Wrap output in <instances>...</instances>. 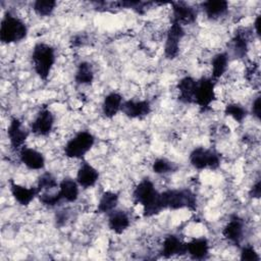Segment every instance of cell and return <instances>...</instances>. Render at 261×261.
Here are the masks:
<instances>
[{
    "instance_id": "1",
    "label": "cell",
    "mask_w": 261,
    "mask_h": 261,
    "mask_svg": "<svg viewBox=\"0 0 261 261\" xmlns=\"http://www.w3.org/2000/svg\"><path fill=\"white\" fill-rule=\"evenodd\" d=\"M133 199L136 204L143 207L145 217H152L163 210L160 202V193L157 192L152 180L149 178L142 179L134 189Z\"/></svg>"
},
{
    "instance_id": "2",
    "label": "cell",
    "mask_w": 261,
    "mask_h": 261,
    "mask_svg": "<svg viewBox=\"0 0 261 261\" xmlns=\"http://www.w3.org/2000/svg\"><path fill=\"white\" fill-rule=\"evenodd\" d=\"M32 63L37 75L46 81L56 61L55 49L47 43H37L32 51Z\"/></svg>"
},
{
    "instance_id": "3",
    "label": "cell",
    "mask_w": 261,
    "mask_h": 261,
    "mask_svg": "<svg viewBox=\"0 0 261 261\" xmlns=\"http://www.w3.org/2000/svg\"><path fill=\"white\" fill-rule=\"evenodd\" d=\"M160 202L163 210H178L182 208L196 210L197 208L196 195L188 189L166 190L160 193Z\"/></svg>"
},
{
    "instance_id": "4",
    "label": "cell",
    "mask_w": 261,
    "mask_h": 261,
    "mask_svg": "<svg viewBox=\"0 0 261 261\" xmlns=\"http://www.w3.org/2000/svg\"><path fill=\"white\" fill-rule=\"evenodd\" d=\"M28 35L27 24L22 19L7 11L0 24V40L4 44L22 41Z\"/></svg>"
},
{
    "instance_id": "5",
    "label": "cell",
    "mask_w": 261,
    "mask_h": 261,
    "mask_svg": "<svg viewBox=\"0 0 261 261\" xmlns=\"http://www.w3.org/2000/svg\"><path fill=\"white\" fill-rule=\"evenodd\" d=\"M95 144V137L88 130H81L67 141L64 154L70 159H83Z\"/></svg>"
},
{
    "instance_id": "6",
    "label": "cell",
    "mask_w": 261,
    "mask_h": 261,
    "mask_svg": "<svg viewBox=\"0 0 261 261\" xmlns=\"http://www.w3.org/2000/svg\"><path fill=\"white\" fill-rule=\"evenodd\" d=\"M190 163L198 170L216 169L220 165L219 154L204 147L195 148L190 154Z\"/></svg>"
},
{
    "instance_id": "7",
    "label": "cell",
    "mask_w": 261,
    "mask_h": 261,
    "mask_svg": "<svg viewBox=\"0 0 261 261\" xmlns=\"http://www.w3.org/2000/svg\"><path fill=\"white\" fill-rule=\"evenodd\" d=\"M215 99V81L211 77H201L197 81L195 100L199 107L202 109H208Z\"/></svg>"
},
{
    "instance_id": "8",
    "label": "cell",
    "mask_w": 261,
    "mask_h": 261,
    "mask_svg": "<svg viewBox=\"0 0 261 261\" xmlns=\"http://www.w3.org/2000/svg\"><path fill=\"white\" fill-rule=\"evenodd\" d=\"M184 36L185 31L182 25L176 21H171V24L166 33L164 45V55L167 59H174L178 55L179 43Z\"/></svg>"
},
{
    "instance_id": "9",
    "label": "cell",
    "mask_w": 261,
    "mask_h": 261,
    "mask_svg": "<svg viewBox=\"0 0 261 261\" xmlns=\"http://www.w3.org/2000/svg\"><path fill=\"white\" fill-rule=\"evenodd\" d=\"M7 137L11 148L13 150H20L24 147L23 145L29 137V130L17 117H13L10 119L7 127Z\"/></svg>"
},
{
    "instance_id": "10",
    "label": "cell",
    "mask_w": 261,
    "mask_h": 261,
    "mask_svg": "<svg viewBox=\"0 0 261 261\" xmlns=\"http://www.w3.org/2000/svg\"><path fill=\"white\" fill-rule=\"evenodd\" d=\"M54 126V115L49 109H42L38 112L31 124V132L35 136H48Z\"/></svg>"
},
{
    "instance_id": "11",
    "label": "cell",
    "mask_w": 261,
    "mask_h": 261,
    "mask_svg": "<svg viewBox=\"0 0 261 261\" xmlns=\"http://www.w3.org/2000/svg\"><path fill=\"white\" fill-rule=\"evenodd\" d=\"M121 111L129 118H144L151 112V104L147 100L123 101Z\"/></svg>"
},
{
    "instance_id": "12",
    "label": "cell",
    "mask_w": 261,
    "mask_h": 261,
    "mask_svg": "<svg viewBox=\"0 0 261 261\" xmlns=\"http://www.w3.org/2000/svg\"><path fill=\"white\" fill-rule=\"evenodd\" d=\"M19 160L31 170H40L45 166V158L43 154L30 147H22L19 150Z\"/></svg>"
},
{
    "instance_id": "13",
    "label": "cell",
    "mask_w": 261,
    "mask_h": 261,
    "mask_svg": "<svg viewBox=\"0 0 261 261\" xmlns=\"http://www.w3.org/2000/svg\"><path fill=\"white\" fill-rule=\"evenodd\" d=\"M99 179V171L89 162L83 161L76 172V181L80 187L90 189L96 185Z\"/></svg>"
},
{
    "instance_id": "14",
    "label": "cell",
    "mask_w": 261,
    "mask_h": 261,
    "mask_svg": "<svg viewBox=\"0 0 261 261\" xmlns=\"http://www.w3.org/2000/svg\"><path fill=\"white\" fill-rule=\"evenodd\" d=\"M172 18L171 21H176L178 23L188 24L196 20L197 12L195 8L184 2L172 3Z\"/></svg>"
},
{
    "instance_id": "15",
    "label": "cell",
    "mask_w": 261,
    "mask_h": 261,
    "mask_svg": "<svg viewBox=\"0 0 261 261\" xmlns=\"http://www.w3.org/2000/svg\"><path fill=\"white\" fill-rule=\"evenodd\" d=\"M10 192L14 200L21 206L30 205L31 202L39 195L37 187L27 188L21 185L13 182V180H10Z\"/></svg>"
},
{
    "instance_id": "16",
    "label": "cell",
    "mask_w": 261,
    "mask_h": 261,
    "mask_svg": "<svg viewBox=\"0 0 261 261\" xmlns=\"http://www.w3.org/2000/svg\"><path fill=\"white\" fill-rule=\"evenodd\" d=\"M243 234H244V221L237 215L231 216L222 230V236L228 242L234 245H239L243 239Z\"/></svg>"
},
{
    "instance_id": "17",
    "label": "cell",
    "mask_w": 261,
    "mask_h": 261,
    "mask_svg": "<svg viewBox=\"0 0 261 261\" xmlns=\"http://www.w3.org/2000/svg\"><path fill=\"white\" fill-rule=\"evenodd\" d=\"M187 254L186 243L175 234H168L164 238L162 243L161 255L165 258H170L174 256H180Z\"/></svg>"
},
{
    "instance_id": "18",
    "label": "cell",
    "mask_w": 261,
    "mask_h": 261,
    "mask_svg": "<svg viewBox=\"0 0 261 261\" xmlns=\"http://www.w3.org/2000/svg\"><path fill=\"white\" fill-rule=\"evenodd\" d=\"M130 224L129 216L123 210L114 209L108 213V227L114 233L120 234L124 232Z\"/></svg>"
},
{
    "instance_id": "19",
    "label": "cell",
    "mask_w": 261,
    "mask_h": 261,
    "mask_svg": "<svg viewBox=\"0 0 261 261\" xmlns=\"http://www.w3.org/2000/svg\"><path fill=\"white\" fill-rule=\"evenodd\" d=\"M209 243L205 238H196L186 243L187 254H189L192 259L196 260L207 258L209 254Z\"/></svg>"
},
{
    "instance_id": "20",
    "label": "cell",
    "mask_w": 261,
    "mask_h": 261,
    "mask_svg": "<svg viewBox=\"0 0 261 261\" xmlns=\"http://www.w3.org/2000/svg\"><path fill=\"white\" fill-rule=\"evenodd\" d=\"M196 84L197 81L192 76H185L177 83L176 89L178 92V99L180 102L186 104L194 103Z\"/></svg>"
},
{
    "instance_id": "21",
    "label": "cell",
    "mask_w": 261,
    "mask_h": 261,
    "mask_svg": "<svg viewBox=\"0 0 261 261\" xmlns=\"http://www.w3.org/2000/svg\"><path fill=\"white\" fill-rule=\"evenodd\" d=\"M58 192L63 201L67 203H73L79 198L80 185L71 177H64L59 182Z\"/></svg>"
},
{
    "instance_id": "22",
    "label": "cell",
    "mask_w": 261,
    "mask_h": 261,
    "mask_svg": "<svg viewBox=\"0 0 261 261\" xmlns=\"http://www.w3.org/2000/svg\"><path fill=\"white\" fill-rule=\"evenodd\" d=\"M123 103L122 96L116 92H111L105 96L102 103V113L107 118L114 117L119 111Z\"/></svg>"
},
{
    "instance_id": "23",
    "label": "cell",
    "mask_w": 261,
    "mask_h": 261,
    "mask_svg": "<svg viewBox=\"0 0 261 261\" xmlns=\"http://www.w3.org/2000/svg\"><path fill=\"white\" fill-rule=\"evenodd\" d=\"M201 7L210 19H218L226 14L228 10V2L224 0H208L201 3Z\"/></svg>"
},
{
    "instance_id": "24",
    "label": "cell",
    "mask_w": 261,
    "mask_h": 261,
    "mask_svg": "<svg viewBox=\"0 0 261 261\" xmlns=\"http://www.w3.org/2000/svg\"><path fill=\"white\" fill-rule=\"evenodd\" d=\"M231 44H232V51L236 57L242 58L246 56L249 50L248 33H246L245 30L238 31L231 40Z\"/></svg>"
},
{
    "instance_id": "25",
    "label": "cell",
    "mask_w": 261,
    "mask_h": 261,
    "mask_svg": "<svg viewBox=\"0 0 261 261\" xmlns=\"http://www.w3.org/2000/svg\"><path fill=\"white\" fill-rule=\"evenodd\" d=\"M228 66V56L224 52L217 53L211 60V79L213 81L221 77Z\"/></svg>"
},
{
    "instance_id": "26",
    "label": "cell",
    "mask_w": 261,
    "mask_h": 261,
    "mask_svg": "<svg viewBox=\"0 0 261 261\" xmlns=\"http://www.w3.org/2000/svg\"><path fill=\"white\" fill-rule=\"evenodd\" d=\"M118 194L111 191L104 192L98 202L97 210L99 213H110L114 209H116V206L118 204Z\"/></svg>"
},
{
    "instance_id": "27",
    "label": "cell",
    "mask_w": 261,
    "mask_h": 261,
    "mask_svg": "<svg viewBox=\"0 0 261 261\" xmlns=\"http://www.w3.org/2000/svg\"><path fill=\"white\" fill-rule=\"evenodd\" d=\"M74 80L79 85H91L94 81V70L90 62L83 61L77 65Z\"/></svg>"
},
{
    "instance_id": "28",
    "label": "cell",
    "mask_w": 261,
    "mask_h": 261,
    "mask_svg": "<svg viewBox=\"0 0 261 261\" xmlns=\"http://www.w3.org/2000/svg\"><path fill=\"white\" fill-rule=\"evenodd\" d=\"M54 0H37L33 3V9L39 16H49L56 8Z\"/></svg>"
},
{
    "instance_id": "29",
    "label": "cell",
    "mask_w": 261,
    "mask_h": 261,
    "mask_svg": "<svg viewBox=\"0 0 261 261\" xmlns=\"http://www.w3.org/2000/svg\"><path fill=\"white\" fill-rule=\"evenodd\" d=\"M59 186V184L57 182V179L55 178V176L50 173V172H44L43 174L40 175L39 179H38V191L39 193H43V192H49L52 191L53 189L57 188Z\"/></svg>"
},
{
    "instance_id": "30",
    "label": "cell",
    "mask_w": 261,
    "mask_h": 261,
    "mask_svg": "<svg viewBox=\"0 0 261 261\" xmlns=\"http://www.w3.org/2000/svg\"><path fill=\"white\" fill-rule=\"evenodd\" d=\"M224 113L228 116H230L233 120L238 121L239 123H242L243 120L247 116V110L240 104L237 103H229L225 106Z\"/></svg>"
},
{
    "instance_id": "31",
    "label": "cell",
    "mask_w": 261,
    "mask_h": 261,
    "mask_svg": "<svg viewBox=\"0 0 261 261\" xmlns=\"http://www.w3.org/2000/svg\"><path fill=\"white\" fill-rule=\"evenodd\" d=\"M152 169L157 174H166L174 171L176 165L166 158H158L153 162Z\"/></svg>"
},
{
    "instance_id": "32",
    "label": "cell",
    "mask_w": 261,
    "mask_h": 261,
    "mask_svg": "<svg viewBox=\"0 0 261 261\" xmlns=\"http://www.w3.org/2000/svg\"><path fill=\"white\" fill-rule=\"evenodd\" d=\"M38 198L40 200V202L48 207H55L58 204H60L63 200L59 194V192L57 191L56 193H48V192H43V193H39Z\"/></svg>"
},
{
    "instance_id": "33",
    "label": "cell",
    "mask_w": 261,
    "mask_h": 261,
    "mask_svg": "<svg viewBox=\"0 0 261 261\" xmlns=\"http://www.w3.org/2000/svg\"><path fill=\"white\" fill-rule=\"evenodd\" d=\"M241 260L247 261H259L260 256L252 246H245L241 251Z\"/></svg>"
},
{
    "instance_id": "34",
    "label": "cell",
    "mask_w": 261,
    "mask_h": 261,
    "mask_svg": "<svg viewBox=\"0 0 261 261\" xmlns=\"http://www.w3.org/2000/svg\"><path fill=\"white\" fill-rule=\"evenodd\" d=\"M251 111L253 116H255L259 120L260 119V97L259 96H257L253 101Z\"/></svg>"
},
{
    "instance_id": "35",
    "label": "cell",
    "mask_w": 261,
    "mask_h": 261,
    "mask_svg": "<svg viewBox=\"0 0 261 261\" xmlns=\"http://www.w3.org/2000/svg\"><path fill=\"white\" fill-rule=\"evenodd\" d=\"M249 194H250V196L252 198H259L260 197V194H261V181H260V179H258L253 185V187L251 188Z\"/></svg>"
},
{
    "instance_id": "36",
    "label": "cell",
    "mask_w": 261,
    "mask_h": 261,
    "mask_svg": "<svg viewBox=\"0 0 261 261\" xmlns=\"http://www.w3.org/2000/svg\"><path fill=\"white\" fill-rule=\"evenodd\" d=\"M253 27H254V29H255L256 35H257V36H260V15H257V16H256V19H255V21H254Z\"/></svg>"
}]
</instances>
